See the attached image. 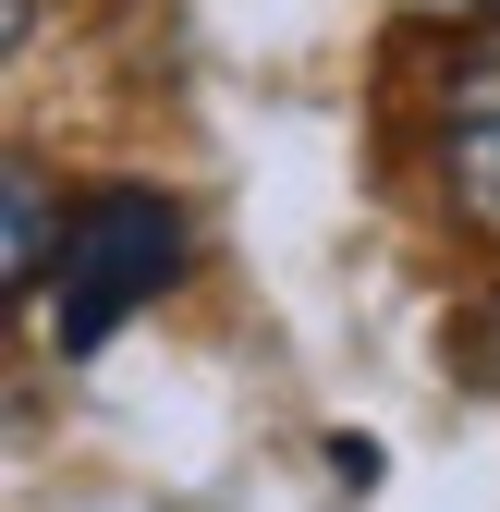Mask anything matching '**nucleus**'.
Instances as JSON below:
<instances>
[{
	"mask_svg": "<svg viewBox=\"0 0 500 512\" xmlns=\"http://www.w3.org/2000/svg\"><path fill=\"white\" fill-rule=\"evenodd\" d=\"M183 269V208L147 196V183H98L74 208V244H61V293H49V342L98 354L135 305H159V281Z\"/></svg>",
	"mask_w": 500,
	"mask_h": 512,
	"instance_id": "obj_1",
	"label": "nucleus"
},
{
	"mask_svg": "<svg viewBox=\"0 0 500 512\" xmlns=\"http://www.w3.org/2000/svg\"><path fill=\"white\" fill-rule=\"evenodd\" d=\"M440 183L476 244H500V37L452 74V122H440Z\"/></svg>",
	"mask_w": 500,
	"mask_h": 512,
	"instance_id": "obj_2",
	"label": "nucleus"
},
{
	"mask_svg": "<svg viewBox=\"0 0 500 512\" xmlns=\"http://www.w3.org/2000/svg\"><path fill=\"white\" fill-rule=\"evenodd\" d=\"M49 269V183H37V159H13V244H0V281H37Z\"/></svg>",
	"mask_w": 500,
	"mask_h": 512,
	"instance_id": "obj_3",
	"label": "nucleus"
},
{
	"mask_svg": "<svg viewBox=\"0 0 500 512\" xmlns=\"http://www.w3.org/2000/svg\"><path fill=\"white\" fill-rule=\"evenodd\" d=\"M415 13H452V25H488L500 37V0H415Z\"/></svg>",
	"mask_w": 500,
	"mask_h": 512,
	"instance_id": "obj_4",
	"label": "nucleus"
}]
</instances>
